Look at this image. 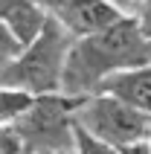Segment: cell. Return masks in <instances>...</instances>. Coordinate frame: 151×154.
<instances>
[{"instance_id":"obj_6","label":"cell","mask_w":151,"mask_h":154,"mask_svg":"<svg viewBox=\"0 0 151 154\" xmlns=\"http://www.w3.org/2000/svg\"><path fill=\"white\" fill-rule=\"evenodd\" d=\"M0 20L9 26V32L15 35L17 44L26 50L29 44H35L44 35V29L50 26L52 15L47 12V6H44L41 0H20V3H15Z\"/></svg>"},{"instance_id":"obj_9","label":"cell","mask_w":151,"mask_h":154,"mask_svg":"<svg viewBox=\"0 0 151 154\" xmlns=\"http://www.w3.org/2000/svg\"><path fill=\"white\" fill-rule=\"evenodd\" d=\"M73 154H122L119 148L108 146V143H102V140L90 137V134H84L82 128H76L73 134Z\"/></svg>"},{"instance_id":"obj_5","label":"cell","mask_w":151,"mask_h":154,"mask_svg":"<svg viewBox=\"0 0 151 154\" xmlns=\"http://www.w3.org/2000/svg\"><path fill=\"white\" fill-rule=\"evenodd\" d=\"M41 3L73 38L96 35L125 17L110 0H41Z\"/></svg>"},{"instance_id":"obj_1","label":"cell","mask_w":151,"mask_h":154,"mask_svg":"<svg viewBox=\"0 0 151 154\" xmlns=\"http://www.w3.org/2000/svg\"><path fill=\"white\" fill-rule=\"evenodd\" d=\"M145 64H151V41L143 35L137 17H122L96 35L76 38L67 55L61 93L73 99L96 96L113 76Z\"/></svg>"},{"instance_id":"obj_4","label":"cell","mask_w":151,"mask_h":154,"mask_svg":"<svg viewBox=\"0 0 151 154\" xmlns=\"http://www.w3.org/2000/svg\"><path fill=\"white\" fill-rule=\"evenodd\" d=\"M76 105L79 99L64 93H52L35 99L32 111L17 122L15 128L23 137V143L29 146L32 154H73V134H76Z\"/></svg>"},{"instance_id":"obj_3","label":"cell","mask_w":151,"mask_h":154,"mask_svg":"<svg viewBox=\"0 0 151 154\" xmlns=\"http://www.w3.org/2000/svg\"><path fill=\"white\" fill-rule=\"evenodd\" d=\"M73 122L84 134H90V137L102 140V143H108L119 151L140 146V143H148L151 137L148 116L110 93H96V96H87V99H79Z\"/></svg>"},{"instance_id":"obj_8","label":"cell","mask_w":151,"mask_h":154,"mask_svg":"<svg viewBox=\"0 0 151 154\" xmlns=\"http://www.w3.org/2000/svg\"><path fill=\"white\" fill-rule=\"evenodd\" d=\"M32 105H35V96L15 90V87H0V128H15L32 111Z\"/></svg>"},{"instance_id":"obj_14","label":"cell","mask_w":151,"mask_h":154,"mask_svg":"<svg viewBox=\"0 0 151 154\" xmlns=\"http://www.w3.org/2000/svg\"><path fill=\"white\" fill-rule=\"evenodd\" d=\"M122 154H151V151H148V146H145V143H140V146H131V148H125Z\"/></svg>"},{"instance_id":"obj_7","label":"cell","mask_w":151,"mask_h":154,"mask_svg":"<svg viewBox=\"0 0 151 154\" xmlns=\"http://www.w3.org/2000/svg\"><path fill=\"white\" fill-rule=\"evenodd\" d=\"M102 93H110L122 102H128L131 108H137L140 113H145L151 119V64L113 76L102 87Z\"/></svg>"},{"instance_id":"obj_12","label":"cell","mask_w":151,"mask_h":154,"mask_svg":"<svg viewBox=\"0 0 151 154\" xmlns=\"http://www.w3.org/2000/svg\"><path fill=\"white\" fill-rule=\"evenodd\" d=\"M134 17H137V23H140V29H143V35L151 41V0H145L143 9H140Z\"/></svg>"},{"instance_id":"obj_10","label":"cell","mask_w":151,"mask_h":154,"mask_svg":"<svg viewBox=\"0 0 151 154\" xmlns=\"http://www.w3.org/2000/svg\"><path fill=\"white\" fill-rule=\"evenodd\" d=\"M20 52H23V47L17 44L15 35L9 32V26L0 20V70H6L9 64H12V61L20 55Z\"/></svg>"},{"instance_id":"obj_17","label":"cell","mask_w":151,"mask_h":154,"mask_svg":"<svg viewBox=\"0 0 151 154\" xmlns=\"http://www.w3.org/2000/svg\"><path fill=\"white\" fill-rule=\"evenodd\" d=\"M50 154H58V151H50Z\"/></svg>"},{"instance_id":"obj_16","label":"cell","mask_w":151,"mask_h":154,"mask_svg":"<svg viewBox=\"0 0 151 154\" xmlns=\"http://www.w3.org/2000/svg\"><path fill=\"white\" fill-rule=\"evenodd\" d=\"M145 146H148V151H151V137H148V143H145Z\"/></svg>"},{"instance_id":"obj_15","label":"cell","mask_w":151,"mask_h":154,"mask_svg":"<svg viewBox=\"0 0 151 154\" xmlns=\"http://www.w3.org/2000/svg\"><path fill=\"white\" fill-rule=\"evenodd\" d=\"M15 3H20V0H0V17H3V15H6V12H9V9H12V6H15Z\"/></svg>"},{"instance_id":"obj_13","label":"cell","mask_w":151,"mask_h":154,"mask_svg":"<svg viewBox=\"0 0 151 154\" xmlns=\"http://www.w3.org/2000/svg\"><path fill=\"white\" fill-rule=\"evenodd\" d=\"M110 3H113V6H116L125 17H134L137 12L143 9V3H145V0H110Z\"/></svg>"},{"instance_id":"obj_2","label":"cell","mask_w":151,"mask_h":154,"mask_svg":"<svg viewBox=\"0 0 151 154\" xmlns=\"http://www.w3.org/2000/svg\"><path fill=\"white\" fill-rule=\"evenodd\" d=\"M73 44L76 38L52 17L41 38L29 44L6 70H0V87H15L35 99L61 93L64 67Z\"/></svg>"},{"instance_id":"obj_11","label":"cell","mask_w":151,"mask_h":154,"mask_svg":"<svg viewBox=\"0 0 151 154\" xmlns=\"http://www.w3.org/2000/svg\"><path fill=\"white\" fill-rule=\"evenodd\" d=\"M0 154H32L17 128H0Z\"/></svg>"}]
</instances>
